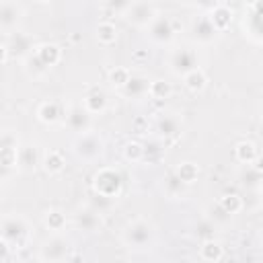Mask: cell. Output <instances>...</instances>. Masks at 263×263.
<instances>
[{
    "instance_id": "6da1fadb",
    "label": "cell",
    "mask_w": 263,
    "mask_h": 263,
    "mask_svg": "<svg viewBox=\"0 0 263 263\" xmlns=\"http://www.w3.org/2000/svg\"><path fill=\"white\" fill-rule=\"evenodd\" d=\"M29 234V224L23 216H6L2 220V240H6L12 249L21 247Z\"/></svg>"
},
{
    "instance_id": "7a4b0ae2",
    "label": "cell",
    "mask_w": 263,
    "mask_h": 263,
    "mask_svg": "<svg viewBox=\"0 0 263 263\" xmlns=\"http://www.w3.org/2000/svg\"><path fill=\"white\" fill-rule=\"evenodd\" d=\"M121 187V177L113 168H101L95 175V191L101 197H113Z\"/></svg>"
},
{
    "instance_id": "3957f363",
    "label": "cell",
    "mask_w": 263,
    "mask_h": 263,
    "mask_svg": "<svg viewBox=\"0 0 263 263\" xmlns=\"http://www.w3.org/2000/svg\"><path fill=\"white\" fill-rule=\"evenodd\" d=\"M74 152L80 158H86V160L97 158L103 152V140H101V136L90 134V132H82V136L74 142Z\"/></svg>"
},
{
    "instance_id": "277c9868",
    "label": "cell",
    "mask_w": 263,
    "mask_h": 263,
    "mask_svg": "<svg viewBox=\"0 0 263 263\" xmlns=\"http://www.w3.org/2000/svg\"><path fill=\"white\" fill-rule=\"evenodd\" d=\"M150 236H152V226L148 222H144V220L132 222L125 228V234H123L125 242L127 245H134V247H144L150 240Z\"/></svg>"
},
{
    "instance_id": "5b68a950",
    "label": "cell",
    "mask_w": 263,
    "mask_h": 263,
    "mask_svg": "<svg viewBox=\"0 0 263 263\" xmlns=\"http://www.w3.org/2000/svg\"><path fill=\"white\" fill-rule=\"evenodd\" d=\"M68 242L62 238V236H53L49 240L43 242L41 251H39V259L41 261H58V259H64L68 257Z\"/></svg>"
},
{
    "instance_id": "8992f818",
    "label": "cell",
    "mask_w": 263,
    "mask_h": 263,
    "mask_svg": "<svg viewBox=\"0 0 263 263\" xmlns=\"http://www.w3.org/2000/svg\"><path fill=\"white\" fill-rule=\"evenodd\" d=\"M193 68H197L193 51H189V49H179V51L173 53V58H171V70H173L175 74H183V76H185V74L191 72Z\"/></svg>"
},
{
    "instance_id": "52a82bcc",
    "label": "cell",
    "mask_w": 263,
    "mask_h": 263,
    "mask_svg": "<svg viewBox=\"0 0 263 263\" xmlns=\"http://www.w3.org/2000/svg\"><path fill=\"white\" fill-rule=\"evenodd\" d=\"M18 16H21V8L16 6V2L4 0V2H2V10H0V23H2V31H4L6 35L16 27Z\"/></svg>"
},
{
    "instance_id": "ba28073f",
    "label": "cell",
    "mask_w": 263,
    "mask_h": 263,
    "mask_svg": "<svg viewBox=\"0 0 263 263\" xmlns=\"http://www.w3.org/2000/svg\"><path fill=\"white\" fill-rule=\"evenodd\" d=\"M150 37L154 41H166L173 37V27L168 18H154L150 25Z\"/></svg>"
},
{
    "instance_id": "9c48e42d",
    "label": "cell",
    "mask_w": 263,
    "mask_h": 263,
    "mask_svg": "<svg viewBox=\"0 0 263 263\" xmlns=\"http://www.w3.org/2000/svg\"><path fill=\"white\" fill-rule=\"evenodd\" d=\"M129 21L134 25H146L148 21H152V8L146 2H134L129 8Z\"/></svg>"
},
{
    "instance_id": "30bf717a",
    "label": "cell",
    "mask_w": 263,
    "mask_h": 263,
    "mask_svg": "<svg viewBox=\"0 0 263 263\" xmlns=\"http://www.w3.org/2000/svg\"><path fill=\"white\" fill-rule=\"evenodd\" d=\"M37 55L41 58V62H43L47 68H51V66H55V64L60 62L62 51H60V47L53 45V43H43V45L37 47Z\"/></svg>"
},
{
    "instance_id": "8fae6325",
    "label": "cell",
    "mask_w": 263,
    "mask_h": 263,
    "mask_svg": "<svg viewBox=\"0 0 263 263\" xmlns=\"http://www.w3.org/2000/svg\"><path fill=\"white\" fill-rule=\"evenodd\" d=\"M41 164H43L45 173L55 175V173H60V171L64 168V164H66V162H64V156H62L58 150H49V152H45V154H43Z\"/></svg>"
},
{
    "instance_id": "7c38bea8",
    "label": "cell",
    "mask_w": 263,
    "mask_h": 263,
    "mask_svg": "<svg viewBox=\"0 0 263 263\" xmlns=\"http://www.w3.org/2000/svg\"><path fill=\"white\" fill-rule=\"evenodd\" d=\"M210 21H212V25L216 27V31H224V29L230 25V21H232V12H230V8H226V6H218V8H214Z\"/></svg>"
},
{
    "instance_id": "4fadbf2b",
    "label": "cell",
    "mask_w": 263,
    "mask_h": 263,
    "mask_svg": "<svg viewBox=\"0 0 263 263\" xmlns=\"http://www.w3.org/2000/svg\"><path fill=\"white\" fill-rule=\"evenodd\" d=\"M183 78H185L187 88H189V90H195V92H197V90H203V86H205V82H208L203 70H199V68H193V70L187 72Z\"/></svg>"
},
{
    "instance_id": "5bb4252c",
    "label": "cell",
    "mask_w": 263,
    "mask_h": 263,
    "mask_svg": "<svg viewBox=\"0 0 263 263\" xmlns=\"http://www.w3.org/2000/svg\"><path fill=\"white\" fill-rule=\"evenodd\" d=\"M105 105H107V99H105V95L101 90H95V92L84 97V109L88 113H101L105 109Z\"/></svg>"
},
{
    "instance_id": "9a60e30c",
    "label": "cell",
    "mask_w": 263,
    "mask_h": 263,
    "mask_svg": "<svg viewBox=\"0 0 263 263\" xmlns=\"http://www.w3.org/2000/svg\"><path fill=\"white\" fill-rule=\"evenodd\" d=\"M199 257L203 261H220L224 257V253H222V247L216 240H205L199 249Z\"/></svg>"
},
{
    "instance_id": "2e32d148",
    "label": "cell",
    "mask_w": 263,
    "mask_h": 263,
    "mask_svg": "<svg viewBox=\"0 0 263 263\" xmlns=\"http://www.w3.org/2000/svg\"><path fill=\"white\" fill-rule=\"evenodd\" d=\"M37 117H39V121H43V123H53V121H58V117H60V109H58V105L51 101H47V103H41L39 105V109H37Z\"/></svg>"
},
{
    "instance_id": "e0dca14e",
    "label": "cell",
    "mask_w": 263,
    "mask_h": 263,
    "mask_svg": "<svg viewBox=\"0 0 263 263\" xmlns=\"http://www.w3.org/2000/svg\"><path fill=\"white\" fill-rule=\"evenodd\" d=\"M234 154H236V158H238L240 162L251 164V162L257 158V148H255L253 142H238L236 148H234Z\"/></svg>"
},
{
    "instance_id": "ac0fdd59",
    "label": "cell",
    "mask_w": 263,
    "mask_h": 263,
    "mask_svg": "<svg viewBox=\"0 0 263 263\" xmlns=\"http://www.w3.org/2000/svg\"><path fill=\"white\" fill-rule=\"evenodd\" d=\"M97 39L105 45H111L117 39V29L113 23H99L97 27Z\"/></svg>"
},
{
    "instance_id": "d6986e66",
    "label": "cell",
    "mask_w": 263,
    "mask_h": 263,
    "mask_svg": "<svg viewBox=\"0 0 263 263\" xmlns=\"http://www.w3.org/2000/svg\"><path fill=\"white\" fill-rule=\"evenodd\" d=\"M68 123H70V127H74L76 132H86V127H88V111L84 109H74L70 115H68Z\"/></svg>"
},
{
    "instance_id": "ffe728a7",
    "label": "cell",
    "mask_w": 263,
    "mask_h": 263,
    "mask_svg": "<svg viewBox=\"0 0 263 263\" xmlns=\"http://www.w3.org/2000/svg\"><path fill=\"white\" fill-rule=\"evenodd\" d=\"M183 183H193L195 179H197V175H199V168H197V164H193V162H181L179 166H177V173H175Z\"/></svg>"
},
{
    "instance_id": "44dd1931",
    "label": "cell",
    "mask_w": 263,
    "mask_h": 263,
    "mask_svg": "<svg viewBox=\"0 0 263 263\" xmlns=\"http://www.w3.org/2000/svg\"><path fill=\"white\" fill-rule=\"evenodd\" d=\"M220 205H222V210L226 212V214H238L240 210H242V199L236 195V193H228V195H224V197H220Z\"/></svg>"
},
{
    "instance_id": "7402d4cb",
    "label": "cell",
    "mask_w": 263,
    "mask_h": 263,
    "mask_svg": "<svg viewBox=\"0 0 263 263\" xmlns=\"http://www.w3.org/2000/svg\"><path fill=\"white\" fill-rule=\"evenodd\" d=\"M195 37L197 39H203V41H210L212 37H214V33H216V27L212 25V21L210 18H199L197 23H195Z\"/></svg>"
},
{
    "instance_id": "603a6c76",
    "label": "cell",
    "mask_w": 263,
    "mask_h": 263,
    "mask_svg": "<svg viewBox=\"0 0 263 263\" xmlns=\"http://www.w3.org/2000/svg\"><path fill=\"white\" fill-rule=\"evenodd\" d=\"M64 224H66V216H64L60 210H49V212H45V226H47L49 230L60 232V230L64 228Z\"/></svg>"
},
{
    "instance_id": "cb8c5ba5",
    "label": "cell",
    "mask_w": 263,
    "mask_h": 263,
    "mask_svg": "<svg viewBox=\"0 0 263 263\" xmlns=\"http://www.w3.org/2000/svg\"><path fill=\"white\" fill-rule=\"evenodd\" d=\"M171 92H173V88H171V84L164 82V80H154V82H150V86H148V95H150L152 99H166Z\"/></svg>"
},
{
    "instance_id": "d4e9b609",
    "label": "cell",
    "mask_w": 263,
    "mask_h": 263,
    "mask_svg": "<svg viewBox=\"0 0 263 263\" xmlns=\"http://www.w3.org/2000/svg\"><path fill=\"white\" fill-rule=\"evenodd\" d=\"M76 224L82 228V230H95L97 226H99V218H97V214L95 212H80L78 216H76Z\"/></svg>"
},
{
    "instance_id": "484cf974",
    "label": "cell",
    "mask_w": 263,
    "mask_h": 263,
    "mask_svg": "<svg viewBox=\"0 0 263 263\" xmlns=\"http://www.w3.org/2000/svg\"><path fill=\"white\" fill-rule=\"evenodd\" d=\"M18 164H23V168H27V171L35 168V164H37V150H35V146H27V148L21 150Z\"/></svg>"
},
{
    "instance_id": "4316f807",
    "label": "cell",
    "mask_w": 263,
    "mask_h": 263,
    "mask_svg": "<svg viewBox=\"0 0 263 263\" xmlns=\"http://www.w3.org/2000/svg\"><path fill=\"white\" fill-rule=\"evenodd\" d=\"M129 78H132V74L127 68H113L109 74V80L113 86H125L129 82Z\"/></svg>"
},
{
    "instance_id": "83f0119b",
    "label": "cell",
    "mask_w": 263,
    "mask_h": 263,
    "mask_svg": "<svg viewBox=\"0 0 263 263\" xmlns=\"http://www.w3.org/2000/svg\"><path fill=\"white\" fill-rule=\"evenodd\" d=\"M123 154H125L127 160L138 162V160H142V156H144V146H142L140 142H127L125 148H123Z\"/></svg>"
},
{
    "instance_id": "f1b7e54d",
    "label": "cell",
    "mask_w": 263,
    "mask_h": 263,
    "mask_svg": "<svg viewBox=\"0 0 263 263\" xmlns=\"http://www.w3.org/2000/svg\"><path fill=\"white\" fill-rule=\"evenodd\" d=\"M148 86H150V84H148L144 78H134V76H132V78H129V82H127L123 88H125L129 95L138 97V95H142L144 90H148Z\"/></svg>"
},
{
    "instance_id": "f546056e",
    "label": "cell",
    "mask_w": 263,
    "mask_h": 263,
    "mask_svg": "<svg viewBox=\"0 0 263 263\" xmlns=\"http://www.w3.org/2000/svg\"><path fill=\"white\" fill-rule=\"evenodd\" d=\"M29 43H31V39L29 37H25V35H21V33H16L14 35V45H8V47H16L14 51L21 55V53H25V49H29Z\"/></svg>"
},
{
    "instance_id": "4dcf8cb0",
    "label": "cell",
    "mask_w": 263,
    "mask_h": 263,
    "mask_svg": "<svg viewBox=\"0 0 263 263\" xmlns=\"http://www.w3.org/2000/svg\"><path fill=\"white\" fill-rule=\"evenodd\" d=\"M158 127H160L162 134H175V132L179 129V123H177L175 117H164V119H160Z\"/></svg>"
},
{
    "instance_id": "1f68e13d",
    "label": "cell",
    "mask_w": 263,
    "mask_h": 263,
    "mask_svg": "<svg viewBox=\"0 0 263 263\" xmlns=\"http://www.w3.org/2000/svg\"><path fill=\"white\" fill-rule=\"evenodd\" d=\"M146 125H148V123H146V119H144V117H138V119L134 121V127H136V132H146V129H144Z\"/></svg>"
},
{
    "instance_id": "d6a6232c",
    "label": "cell",
    "mask_w": 263,
    "mask_h": 263,
    "mask_svg": "<svg viewBox=\"0 0 263 263\" xmlns=\"http://www.w3.org/2000/svg\"><path fill=\"white\" fill-rule=\"evenodd\" d=\"M253 162H255V171L257 173H263V156H257Z\"/></svg>"
},
{
    "instance_id": "836d02e7",
    "label": "cell",
    "mask_w": 263,
    "mask_h": 263,
    "mask_svg": "<svg viewBox=\"0 0 263 263\" xmlns=\"http://www.w3.org/2000/svg\"><path fill=\"white\" fill-rule=\"evenodd\" d=\"M37 2H51V0H37Z\"/></svg>"
}]
</instances>
